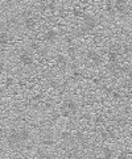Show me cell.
<instances>
[{
    "instance_id": "8992f818",
    "label": "cell",
    "mask_w": 132,
    "mask_h": 159,
    "mask_svg": "<svg viewBox=\"0 0 132 159\" xmlns=\"http://www.w3.org/2000/svg\"><path fill=\"white\" fill-rule=\"evenodd\" d=\"M56 66H57V68H59L61 71H65L69 67V57L64 55V54H58L56 57Z\"/></svg>"
},
{
    "instance_id": "30bf717a",
    "label": "cell",
    "mask_w": 132,
    "mask_h": 159,
    "mask_svg": "<svg viewBox=\"0 0 132 159\" xmlns=\"http://www.w3.org/2000/svg\"><path fill=\"white\" fill-rule=\"evenodd\" d=\"M9 42H11V36H9V33L5 32V30H2V32H0V46L5 47V46H8Z\"/></svg>"
},
{
    "instance_id": "5bb4252c",
    "label": "cell",
    "mask_w": 132,
    "mask_h": 159,
    "mask_svg": "<svg viewBox=\"0 0 132 159\" xmlns=\"http://www.w3.org/2000/svg\"><path fill=\"white\" fill-rule=\"evenodd\" d=\"M29 47L32 49V50H35V51H37L38 49H40V43L38 42H36V41H33V42H31V45H29Z\"/></svg>"
},
{
    "instance_id": "4fadbf2b",
    "label": "cell",
    "mask_w": 132,
    "mask_h": 159,
    "mask_svg": "<svg viewBox=\"0 0 132 159\" xmlns=\"http://www.w3.org/2000/svg\"><path fill=\"white\" fill-rule=\"evenodd\" d=\"M82 15H83L82 9H79V8H74L73 9V16H75V17H82Z\"/></svg>"
},
{
    "instance_id": "6da1fadb",
    "label": "cell",
    "mask_w": 132,
    "mask_h": 159,
    "mask_svg": "<svg viewBox=\"0 0 132 159\" xmlns=\"http://www.w3.org/2000/svg\"><path fill=\"white\" fill-rule=\"evenodd\" d=\"M81 108H82V104H79L75 97L68 96V97H64V100L61 103V105H59L58 111H59V113H61L62 117L71 118V117H74L79 113Z\"/></svg>"
},
{
    "instance_id": "ba28073f",
    "label": "cell",
    "mask_w": 132,
    "mask_h": 159,
    "mask_svg": "<svg viewBox=\"0 0 132 159\" xmlns=\"http://www.w3.org/2000/svg\"><path fill=\"white\" fill-rule=\"evenodd\" d=\"M44 41L48 42V43H53V42H56L57 41V38H58V33L54 30V29H48L45 33H44Z\"/></svg>"
},
{
    "instance_id": "52a82bcc",
    "label": "cell",
    "mask_w": 132,
    "mask_h": 159,
    "mask_svg": "<svg viewBox=\"0 0 132 159\" xmlns=\"http://www.w3.org/2000/svg\"><path fill=\"white\" fill-rule=\"evenodd\" d=\"M114 8H115V12L120 13V15H124L128 9V4L125 0H115L114 2Z\"/></svg>"
},
{
    "instance_id": "5b68a950",
    "label": "cell",
    "mask_w": 132,
    "mask_h": 159,
    "mask_svg": "<svg viewBox=\"0 0 132 159\" xmlns=\"http://www.w3.org/2000/svg\"><path fill=\"white\" fill-rule=\"evenodd\" d=\"M16 129H17L19 137H20V139H21V142H23L24 145L28 141H31V138H32V130H31V128H28V126H19Z\"/></svg>"
},
{
    "instance_id": "8fae6325",
    "label": "cell",
    "mask_w": 132,
    "mask_h": 159,
    "mask_svg": "<svg viewBox=\"0 0 132 159\" xmlns=\"http://www.w3.org/2000/svg\"><path fill=\"white\" fill-rule=\"evenodd\" d=\"M104 11L107 12L108 16H115L116 12H115V8H114V2L112 0H107L106 4H104Z\"/></svg>"
},
{
    "instance_id": "9a60e30c",
    "label": "cell",
    "mask_w": 132,
    "mask_h": 159,
    "mask_svg": "<svg viewBox=\"0 0 132 159\" xmlns=\"http://www.w3.org/2000/svg\"><path fill=\"white\" fill-rule=\"evenodd\" d=\"M3 154H4V147H3V144L0 142V158L3 157Z\"/></svg>"
},
{
    "instance_id": "2e32d148",
    "label": "cell",
    "mask_w": 132,
    "mask_h": 159,
    "mask_svg": "<svg viewBox=\"0 0 132 159\" xmlns=\"http://www.w3.org/2000/svg\"><path fill=\"white\" fill-rule=\"evenodd\" d=\"M3 104H4V101H3V99H2V97H0V108H2V107H3Z\"/></svg>"
},
{
    "instance_id": "277c9868",
    "label": "cell",
    "mask_w": 132,
    "mask_h": 159,
    "mask_svg": "<svg viewBox=\"0 0 132 159\" xmlns=\"http://www.w3.org/2000/svg\"><path fill=\"white\" fill-rule=\"evenodd\" d=\"M40 144L45 147H52L57 144V137L54 135L50 131H46L41 135V139H40Z\"/></svg>"
},
{
    "instance_id": "7a4b0ae2",
    "label": "cell",
    "mask_w": 132,
    "mask_h": 159,
    "mask_svg": "<svg viewBox=\"0 0 132 159\" xmlns=\"http://www.w3.org/2000/svg\"><path fill=\"white\" fill-rule=\"evenodd\" d=\"M81 26H82V29L85 30L86 34H89V33H92V30L98 26V20L89 13H83L82 15V25Z\"/></svg>"
},
{
    "instance_id": "7c38bea8",
    "label": "cell",
    "mask_w": 132,
    "mask_h": 159,
    "mask_svg": "<svg viewBox=\"0 0 132 159\" xmlns=\"http://www.w3.org/2000/svg\"><path fill=\"white\" fill-rule=\"evenodd\" d=\"M77 53H78V47H77L75 45H73V43L69 45L68 49H66V54H68V57L71 58V59H75Z\"/></svg>"
},
{
    "instance_id": "9c48e42d",
    "label": "cell",
    "mask_w": 132,
    "mask_h": 159,
    "mask_svg": "<svg viewBox=\"0 0 132 159\" xmlns=\"http://www.w3.org/2000/svg\"><path fill=\"white\" fill-rule=\"evenodd\" d=\"M23 25L26 30H33L37 26V21L35 17H32V16H26L23 21Z\"/></svg>"
},
{
    "instance_id": "3957f363",
    "label": "cell",
    "mask_w": 132,
    "mask_h": 159,
    "mask_svg": "<svg viewBox=\"0 0 132 159\" xmlns=\"http://www.w3.org/2000/svg\"><path fill=\"white\" fill-rule=\"evenodd\" d=\"M19 62L25 66V67H31L35 63V58H33V54L29 53L28 50H24L19 54Z\"/></svg>"
}]
</instances>
